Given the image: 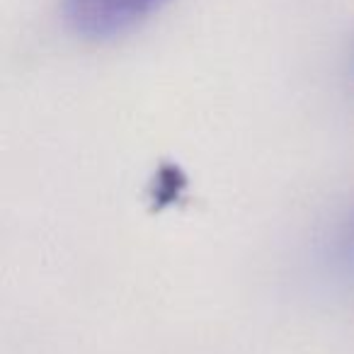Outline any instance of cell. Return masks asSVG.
<instances>
[{"mask_svg":"<svg viewBox=\"0 0 354 354\" xmlns=\"http://www.w3.org/2000/svg\"><path fill=\"white\" fill-rule=\"evenodd\" d=\"M167 0H64V20L78 37L109 39L129 32Z\"/></svg>","mask_w":354,"mask_h":354,"instance_id":"obj_1","label":"cell"},{"mask_svg":"<svg viewBox=\"0 0 354 354\" xmlns=\"http://www.w3.org/2000/svg\"><path fill=\"white\" fill-rule=\"evenodd\" d=\"M349 250L354 252V226H352V233H349Z\"/></svg>","mask_w":354,"mask_h":354,"instance_id":"obj_2","label":"cell"}]
</instances>
